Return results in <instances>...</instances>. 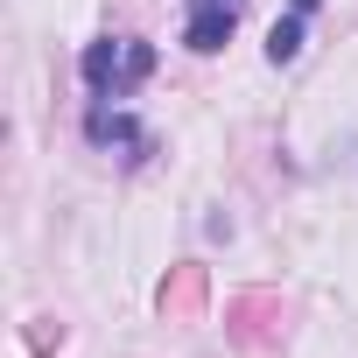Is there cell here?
<instances>
[{"mask_svg": "<svg viewBox=\"0 0 358 358\" xmlns=\"http://www.w3.org/2000/svg\"><path fill=\"white\" fill-rule=\"evenodd\" d=\"M148 78H155V50L134 43V36H106V43L85 50V85H92L99 99H127V92H141Z\"/></svg>", "mask_w": 358, "mask_h": 358, "instance_id": "1", "label": "cell"}, {"mask_svg": "<svg viewBox=\"0 0 358 358\" xmlns=\"http://www.w3.org/2000/svg\"><path fill=\"white\" fill-rule=\"evenodd\" d=\"M239 15H246V0H190V29H183V43H190L197 57H211V50H225V36L239 29Z\"/></svg>", "mask_w": 358, "mask_h": 358, "instance_id": "2", "label": "cell"}, {"mask_svg": "<svg viewBox=\"0 0 358 358\" xmlns=\"http://www.w3.org/2000/svg\"><path fill=\"white\" fill-rule=\"evenodd\" d=\"M92 141H99V148H134V155H148V134H141L127 113H106V106L92 113Z\"/></svg>", "mask_w": 358, "mask_h": 358, "instance_id": "3", "label": "cell"}, {"mask_svg": "<svg viewBox=\"0 0 358 358\" xmlns=\"http://www.w3.org/2000/svg\"><path fill=\"white\" fill-rule=\"evenodd\" d=\"M295 50H302V8H295L288 22H274V36H267V57H274V64H295Z\"/></svg>", "mask_w": 358, "mask_h": 358, "instance_id": "4", "label": "cell"}]
</instances>
